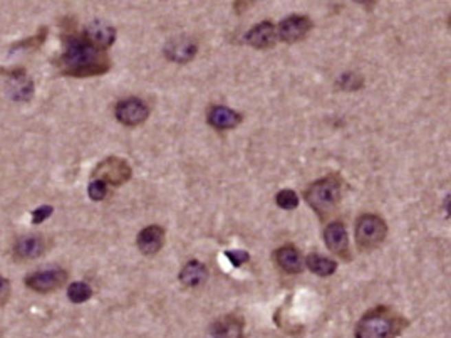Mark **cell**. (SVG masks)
<instances>
[{"label": "cell", "mask_w": 451, "mask_h": 338, "mask_svg": "<svg viewBox=\"0 0 451 338\" xmlns=\"http://www.w3.org/2000/svg\"><path fill=\"white\" fill-rule=\"evenodd\" d=\"M10 296V283L3 276H0V306L9 302Z\"/></svg>", "instance_id": "27"}, {"label": "cell", "mask_w": 451, "mask_h": 338, "mask_svg": "<svg viewBox=\"0 0 451 338\" xmlns=\"http://www.w3.org/2000/svg\"><path fill=\"white\" fill-rule=\"evenodd\" d=\"M275 263L280 266L282 271L289 273V275H297L304 266L299 249L294 246H282L280 249L275 251Z\"/></svg>", "instance_id": "17"}, {"label": "cell", "mask_w": 451, "mask_h": 338, "mask_svg": "<svg viewBox=\"0 0 451 338\" xmlns=\"http://www.w3.org/2000/svg\"><path fill=\"white\" fill-rule=\"evenodd\" d=\"M404 320L386 306L368 311L355 326V338H395L403 330Z\"/></svg>", "instance_id": "2"}, {"label": "cell", "mask_w": 451, "mask_h": 338, "mask_svg": "<svg viewBox=\"0 0 451 338\" xmlns=\"http://www.w3.org/2000/svg\"><path fill=\"white\" fill-rule=\"evenodd\" d=\"M312 29V21L305 15H290V17L284 19L278 24L277 37L284 43H297V41L304 39Z\"/></svg>", "instance_id": "7"}, {"label": "cell", "mask_w": 451, "mask_h": 338, "mask_svg": "<svg viewBox=\"0 0 451 338\" xmlns=\"http://www.w3.org/2000/svg\"><path fill=\"white\" fill-rule=\"evenodd\" d=\"M178 278L185 286H190V288L198 286V284H201L206 278H208V269H206V266L204 263H200V261L197 260L188 261V263L183 266Z\"/></svg>", "instance_id": "18"}, {"label": "cell", "mask_w": 451, "mask_h": 338, "mask_svg": "<svg viewBox=\"0 0 451 338\" xmlns=\"http://www.w3.org/2000/svg\"><path fill=\"white\" fill-rule=\"evenodd\" d=\"M197 54V44L192 43L186 37H178V39H171L170 43L164 45V56L168 59L178 64L190 63Z\"/></svg>", "instance_id": "13"}, {"label": "cell", "mask_w": 451, "mask_h": 338, "mask_svg": "<svg viewBox=\"0 0 451 338\" xmlns=\"http://www.w3.org/2000/svg\"><path fill=\"white\" fill-rule=\"evenodd\" d=\"M164 229L162 226H148L138 234V248L143 254L146 256H151V254H156L160 249L163 248L164 244Z\"/></svg>", "instance_id": "14"}, {"label": "cell", "mask_w": 451, "mask_h": 338, "mask_svg": "<svg viewBox=\"0 0 451 338\" xmlns=\"http://www.w3.org/2000/svg\"><path fill=\"white\" fill-rule=\"evenodd\" d=\"M338 85L341 86L344 91H355V89L362 88L364 81H362L361 76H358L354 73H346L341 76V79L338 81Z\"/></svg>", "instance_id": "23"}, {"label": "cell", "mask_w": 451, "mask_h": 338, "mask_svg": "<svg viewBox=\"0 0 451 338\" xmlns=\"http://www.w3.org/2000/svg\"><path fill=\"white\" fill-rule=\"evenodd\" d=\"M245 41L255 49H269L277 43V30L272 22L263 21L248 30Z\"/></svg>", "instance_id": "11"}, {"label": "cell", "mask_w": 451, "mask_h": 338, "mask_svg": "<svg viewBox=\"0 0 451 338\" xmlns=\"http://www.w3.org/2000/svg\"><path fill=\"white\" fill-rule=\"evenodd\" d=\"M94 176L98 177V180L104 182L106 185L111 184L114 187H120V185H123L124 182L131 178V167L123 158L109 157L104 162L99 163Z\"/></svg>", "instance_id": "5"}, {"label": "cell", "mask_w": 451, "mask_h": 338, "mask_svg": "<svg viewBox=\"0 0 451 338\" xmlns=\"http://www.w3.org/2000/svg\"><path fill=\"white\" fill-rule=\"evenodd\" d=\"M87 193H89V197L93 200H102L106 197V193H108V185L104 184L102 180H93L89 184V189H87Z\"/></svg>", "instance_id": "24"}, {"label": "cell", "mask_w": 451, "mask_h": 338, "mask_svg": "<svg viewBox=\"0 0 451 338\" xmlns=\"http://www.w3.org/2000/svg\"><path fill=\"white\" fill-rule=\"evenodd\" d=\"M275 202L280 209H285V211H294L297 206H299V197L294 191H280L275 196Z\"/></svg>", "instance_id": "22"}, {"label": "cell", "mask_w": 451, "mask_h": 338, "mask_svg": "<svg viewBox=\"0 0 451 338\" xmlns=\"http://www.w3.org/2000/svg\"><path fill=\"white\" fill-rule=\"evenodd\" d=\"M67 279V273L64 269H47V271H37L34 275L28 276L25 284L30 290L37 291V293H49L57 288L63 286Z\"/></svg>", "instance_id": "8"}, {"label": "cell", "mask_w": 451, "mask_h": 338, "mask_svg": "<svg viewBox=\"0 0 451 338\" xmlns=\"http://www.w3.org/2000/svg\"><path fill=\"white\" fill-rule=\"evenodd\" d=\"M305 266L309 268V271H312L317 276H322V278L334 275L336 269H338V263H336L334 260L319 256V254H311V256H307Z\"/></svg>", "instance_id": "20"}, {"label": "cell", "mask_w": 451, "mask_h": 338, "mask_svg": "<svg viewBox=\"0 0 451 338\" xmlns=\"http://www.w3.org/2000/svg\"><path fill=\"white\" fill-rule=\"evenodd\" d=\"M240 121H242V115L227 106L217 105L208 112V123L217 130H230L240 125Z\"/></svg>", "instance_id": "15"}, {"label": "cell", "mask_w": 451, "mask_h": 338, "mask_svg": "<svg viewBox=\"0 0 451 338\" xmlns=\"http://www.w3.org/2000/svg\"><path fill=\"white\" fill-rule=\"evenodd\" d=\"M52 211H54V209H52L51 206H42L39 209H36V211L32 212L34 224H41V222H44L47 218H51Z\"/></svg>", "instance_id": "26"}, {"label": "cell", "mask_w": 451, "mask_h": 338, "mask_svg": "<svg viewBox=\"0 0 451 338\" xmlns=\"http://www.w3.org/2000/svg\"><path fill=\"white\" fill-rule=\"evenodd\" d=\"M60 73L72 78H89L108 73L111 61L104 49L98 47L86 37L71 36L66 39V47L57 59Z\"/></svg>", "instance_id": "1"}, {"label": "cell", "mask_w": 451, "mask_h": 338, "mask_svg": "<svg viewBox=\"0 0 451 338\" xmlns=\"http://www.w3.org/2000/svg\"><path fill=\"white\" fill-rule=\"evenodd\" d=\"M305 200L319 214H327L341 200V184L336 177H326L314 182L305 191Z\"/></svg>", "instance_id": "3"}, {"label": "cell", "mask_w": 451, "mask_h": 338, "mask_svg": "<svg viewBox=\"0 0 451 338\" xmlns=\"http://www.w3.org/2000/svg\"><path fill=\"white\" fill-rule=\"evenodd\" d=\"M388 234V226L380 215L364 214L355 222V244L359 249L371 251L383 244Z\"/></svg>", "instance_id": "4"}, {"label": "cell", "mask_w": 451, "mask_h": 338, "mask_svg": "<svg viewBox=\"0 0 451 338\" xmlns=\"http://www.w3.org/2000/svg\"><path fill=\"white\" fill-rule=\"evenodd\" d=\"M205 338H243V321L233 315L220 318L210 325Z\"/></svg>", "instance_id": "10"}, {"label": "cell", "mask_w": 451, "mask_h": 338, "mask_svg": "<svg viewBox=\"0 0 451 338\" xmlns=\"http://www.w3.org/2000/svg\"><path fill=\"white\" fill-rule=\"evenodd\" d=\"M67 296L72 303H84L93 296V290H91L89 284L78 281V283H72L69 286Z\"/></svg>", "instance_id": "21"}, {"label": "cell", "mask_w": 451, "mask_h": 338, "mask_svg": "<svg viewBox=\"0 0 451 338\" xmlns=\"http://www.w3.org/2000/svg\"><path fill=\"white\" fill-rule=\"evenodd\" d=\"M114 115H116L120 123L126 127H138V125L144 123L146 118L150 116V108L140 98H128V100H121L114 108Z\"/></svg>", "instance_id": "6"}, {"label": "cell", "mask_w": 451, "mask_h": 338, "mask_svg": "<svg viewBox=\"0 0 451 338\" xmlns=\"http://www.w3.org/2000/svg\"><path fill=\"white\" fill-rule=\"evenodd\" d=\"M84 37H86L89 43H93L94 45L101 49H108L109 45L114 44L116 41V29L113 25L106 24V22L101 21H94L89 22L84 29Z\"/></svg>", "instance_id": "12"}, {"label": "cell", "mask_w": 451, "mask_h": 338, "mask_svg": "<svg viewBox=\"0 0 451 338\" xmlns=\"http://www.w3.org/2000/svg\"><path fill=\"white\" fill-rule=\"evenodd\" d=\"M324 241L329 251H332L338 256L347 257L349 253V235L347 229L342 222H332L329 224L324 231Z\"/></svg>", "instance_id": "9"}, {"label": "cell", "mask_w": 451, "mask_h": 338, "mask_svg": "<svg viewBox=\"0 0 451 338\" xmlns=\"http://www.w3.org/2000/svg\"><path fill=\"white\" fill-rule=\"evenodd\" d=\"M45 244L41 235H25L17 239L14 246V253L19 260H36L44 253Z\"/></svg>", "instance_id": "16"}, {"label": "cell", "mask_w": 451, "mask_h": 338, "mask_svg": "<svg viewBox=\"0 0 451 338\" xmlns=\"http://www.w3.org/2000/svg\"><path fill=\"white\" fill-rule=\"evenodd\" d=\"M225 256H227V260L230 261V263L235 266V268H240L243 263H247L248 260H250V256H248L247 251H225Z\"/></svg>", "instance_id": "25"}, {"label": "cell", "mask_w": 451, "mask_h": 338, "mask_svg": "<svg viewBox=\"0 0 451 338\" xmlns=\"http://www.w3.org/2000/svg\"><path fill=\"white\" fill-rule=\"evenodd\" d=\"M10 96L15 101H29L32 98V81L24 74H15L10 79Z\"/></svg>", "instance_id": "19"}]
</instances>
